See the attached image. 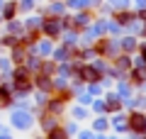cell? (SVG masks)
Segmentation results:
<instances>
[{
    "label": "cell",
    "mask_w": 146,
    "mask_h": 139,
    "mask_svg": "<svg viewBox=\"0 0 146 139\" xmlns=\"http://www.w3.org/2000/svg\"><path fill=\"white\" fill-rule=\"evenodd\" d=\"M127 122H129V129H131V132L146 134V115H144V112H131Z\"/></svg>",
    "instance_id": "6da1fadb"
},
{
    "label": "cell",
    "mask_w": 146,
    "mask_h": 139,
    "mask_svg": "<svg viewBox=\"0 0 146 139\" xmlns=\"http://www.w3.org/2000/svg\"><path fill=\"white\" fill-rule=\"evenodd\" d=\"M15 103V95H12V88L7 86V83L0 81V110L10 108V105Z\"/></svg>",
    "instance_id": "7a4b0ae2"
},
{
    "label": "cell",
    "mask_w": 146,
    "mask_h": 139,
    "mask_svg": "<svg viewBox=\"0 0 146 139\" xmlns=\"http://www.w3.org/2000/svg\"><path fill=\"white\" fill-rule=\"evenodd\" d=\"M17 15H20V10H17V0H5V5H3V10H0V17H3V22L15 20Z\"/></svg>",
    "instance_id": "3957f363"
},
{
    "label": "cell",
    "mask_w": 146,
    "mask_h": 139,
    "mask_svg": "<svg viewBox=\"0 0 146 139\" xmlns=\"http://www.w3.org/2000/svg\"><path fill=\"white\" fill-rule=\"evenodd\" d=\"M36 3L39 0H17V10L20 12H32V10H36Z\"/></svg>",
    "instance_id": "277c9868"
},
{
    "label": "cell",
    "mask_w": 146,
    "mask_h": 139,
    "mask_svg": "<svg viewBox=\"0 0 146 139\" xmlns=\"http://www.w3.org/2000/svg\"><path fill=\"white\" fill-rule=\"evenodd\" d=\"M119 49H122L124 54H131V51L136 49V39H134V37H127V39H122V41H119Z\"/></svg>",
    "instance_id": "5b68a950"
},
{
    "label": "cell",
    "mask_w": 146,
    "mask_h": 139,
    "mask_svg": "<svg viewBox=\"0 0 146 139\" xmlns=\"http://www.w3.org/2000/svg\"><path fill=\"white\" fill-rule=\"evenodd\" d=\"M66 137H68L66 129H61L58 124H56V127H51V129L46 132V139H66Z\"/></svg>",
    "instance_id": "8992f818"
},
{
    "label": "cell",
    "mask_w": 146,
    "mask_h": 139,
    "mask_svg": "<svg viewBox=\"0 0 146 139\" xmlns=\"http://www.w3.org/2000/svg\"><path fill=\"white\" fill-rule=\"evenodd\" d=\"M110 7L112 10H127L129 7V0H110Z\"/></svg>",
    "instance_id": "52a82bcc"
},
{
    "label": "cell",
    "mask_w": 146,
    "mask_h": 139,
    "mask_svg": "<svg viewBox=\"0 0 146 139\" xmlns=\"http://www.w3.org/2000/svg\"><path fill=\"white\" fill-rule=\"evenodd\" d=\"M139 59H141V61H144V63H146V44H144V46H141V51H139Z\"/></svg>",
    "instance_id": "ba28073f"
},
{
    "label": "cell",
    "mask_w": 146,
    "mask_h": 139,
    "mask_svg": "<svg viewBox=\"0 0 146 139\" xmlns=\"http://www.w3.org/2000/svg\"><path fill=\"white\" fill-rule=\"evenodd\" d=\"M136 5H139V7H146V0H136Z\"/></svg>",
    "instance_id": "9c48e42d"
},
{
    "label": "cell",
    "mask_w": 146,
    "mask_h": 139,
    "mask_svg": "<svg viewBox=\"0 0 146 139\" xmlns=\"http://www.w3.org/2000/svg\"><path fill=\"white\" fill-rule=\"evenodd\" d=\"M3 5H5V0H0V10H3Z\"/></svg>",
    "instance_id": "30bf717a"
},
{
    "label": "cell",
    "mask_w": 146,
    "mask_h": 139,
    "mask_svg": "<svg viewBox=\"0 0 146 139\" xmlns=\"http://www.w3.org/2000/svg\"><path fill=\"white\" fill-rule=\"evenodd\" d=\"M0 25H3V17H0Z\"/></svg>",
    "instance_id": "8fae6325"
}]
</instances>
